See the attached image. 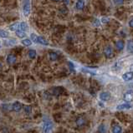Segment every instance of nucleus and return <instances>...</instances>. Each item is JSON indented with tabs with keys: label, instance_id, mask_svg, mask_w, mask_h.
Returning <instances> with one entry per match:
<instances>
[{
	"label": "nucleus",
	"instance_id": "obj_1",
	"mask_svg": "<svg viewBox=\"0 0 133 133\" xmlns=\"http://www.w3.org/2000/svg\"><path fill=\"white\" fill-rule=\"evenodd\" d=\"M31 8H30V1H24L23 5V13L25 17H28L30 14Z\"/></svg>",
	"mask_w": 133,
	"mask_h": 133
},
{
	"label": "nucleus",
	"instance_id": "obj_2",
	"mask_svg": "<svg viewBox=\"0 0 133 133\" xmlns=\"http://www.w3.org/2000/svg\"><path fill=\"white\" fill-rule=\"evenodd\" d=\"M44 125H45V126H44L45 133H52L53 125H52V123L49 121V120H45Z\"/></svg>",
	"mask_w": 133,
	"mask_h": 133
},
{
	"label": "nucleus",
	"instance_id": "obj_3",
	"mask_svg": "<svg viewBox=\"0 0 133 133\" xmlns=\"http://www.w3.org/2000/svg\"><path fill=\"white\" fill-rule=\"evenodd\" d=\"M104 54L106 58H111L114 57V52L111 47H105L104 48Z\"/></svg>",
	"mask_w": 133,
	"mask_h": 133
},
{
	"label": "nucleus",
	"instance_id": "obj_4",
	"mask_svg": "<svg viewBox=\"0 0 133 133\" xmlns=\"http://www.w3.org/2000/svg\"><path fill=\"white\" fill-rule=\"evenodd\" d=\"M124 100L126 102H130L133 101V91L129 90L124 94Z\"/></svg>",
	"mask_w": 133,
	"mask_h": 133
},
{
	"label": "nucleus",
	"instance_id": "obj_5",
	"mask_svg": "<svg viewBox=\"0 0 133 133\" xmlns=\"http://www.w3.org/2000/svg\"><path fill=\"white\" fill-rule=\"evenodd\" d=\"M131 108V105L129 104V103H123V104H120L116 106V109L118 111H122V110H127Z\"/></svg>",
	"mask_w": 133,
	"mask_h": 133
},
{
	"label": "nucleus",
	"instance_id": "obj_6",
	"mask_svg": "<svg viewBox=\"0 0 133 133\" xmlns=\"http://www.w3.org/2000/svg\"><path fill=\"white\" fill-rule=\"evenodd\" d=\"M12 109L16 112H20L21 109H22V104L19 102H15L14 104L12 105Z\"/></svg>",
	"mask_w": 133,
	"mask_h": 133
},
{
	"label": "nucleus",
	"instance_id": "obj_7",
	"mask_svg": "<svg viewBox=\"0 0 133 133\" xmlns=\"http://www.w3.org/2000/svg\"><path fill=\"white\" fill-rule=\"evenodd\" d=\"M100 98L102 101H108V100L111 98V94L107 92H103L100 94Z\"/></svg>",
	"mask_w": 133,
	"mask_h": 133
},
{
	"label": "nucleus",
	"instance_id": "obj_8",
	"mask_svg": "<svg viewBox=\"0 0 133 133\" xmlns=\"http://www.w3.org/2000/svg\"><path fill=\"white\" fill-rule=\"evenodd\" d=\"M122 79L124 80V81H131V79H133V72H129L124 73L122 76Z\"/></svg>",
	"mask_w": 133,
	"mask_h": 133
},
{
	"label": "nucleus",
	"instance_id": "obj_9",
	"mask_svg": "<svg viewBox=\"0 0 133 133\" xmlns=\"http://www.w3.org/2000/svg\"><path fill=\"white\" fill-rule=\"evenodd\" d=\"M124 46H125V42L122 41V40H119L116 42V48H117L118 51H121L124 48Z\"/></svg>",
	"mask_w": 133,
	"mask_h": 133
},
{
	"label": "nucleus",
	"instance_id": "obj_10",
	"mask_svg": "<svg viewBox=\"0 0 133 133\" xmlns=\"http://www.w3.org/2000/svg\"><path fill=\"white\" fill-rule=\"evenodd\" d=\"M16 62V57L13 54H9L7 57V62L8 64H14Z\"/></svg>",
	"mask_w": 133,
	"mask_h": 133
},
{
	"label": "nucleus",
	"instance_id": "obj_11",
	"mask_svg": "<svg viewBox=\"0 0 133 133\" xmlns=\"http://www.w3.org/2000/svg\"><path fill=\"white\" fill-rule=\"evenodd\" d=\"M15 34L17 35V37L19 38H24L26 37V33L20 29H18L17 31H15Z\"/></svg>",
	"mask_w": 133,
	"mask_h": 133
},
{
	"label": "nucleus",
	"instance_id": "obj_12",
	"mask_svg": "<svg viewBox=\"0 0 133 133\" xmlns=\"http://www.w3.org/2000/svg\"><path fill=\"white\" fill-rule=\"evenodd\" d=\"M76 8L78 10H82L85 7V2L84 1H81V0H79V1L76 2V4H75Z\"/></svg>",
	"mask_w": 133,
	"mask_h": 133
},
{
	"label": "nucleus",
	"instance_id": "obj_13",
	"mask_svg": "<svg viewBox=\"0 0 133 133\" xmlns=\"http://www.w3.org/2000/svg\"><path fill=\"white\" fill-rule=\"evenodd\" d=\"M19 29H20V30H22V31L25 32V31H27V30L29 29V26H28V24L25 22H22V23H19Z\"/></svg>",
	"mask_w": 133,
	"mask_h": 133
},
{
	"label": "nucleus",
	"instance_id": "obj_14",
	"mask_svg": "<svg viewBox=\"0 0 133 133\" xmlns=\"http://www.w3.org/2000/svg\"><path fill=\"white\" fill-rule=\"evenodd\" d=\"M38 42L40 43L42 45H49V42L44 38V37H41V36L38 37Z\"/></svg>",
	"mask_w": 133,
	"mask_h": 133
},
{
	"label": "nucleus",
	"instance_id": "obj_15",
	"mask_svg": "<svg viewBox=\"0 0 133 133\" xmlns=\"http://www.w3.org/2000/svg\"><path fill=\"white\" fill-rule=\"evenodd\" d=\"M75 123H76V125H77L78 126H82L85 125V120L83 118V117H78L77 119H76Z\"/></svg>",
	"mask_w": 133,
	"mask_h": 133
},
{
	"label": "nucleus",
	"instance_id": "obj_16",
	"mask_svg": "<svg viewBox=\"0 0 133 133\" xmlns=\"http://www.w3.org/2000/svg\"><path fill=\"white\" fill-rule=\"evenodd\" d=\"M112 133H121V127L118 125L112 126Z\"/></svg>",
	"mask_w": 133,
	"mask_h": 133
},
{
	"label": "nucleus",
	"instance_id": "obj_17",
	"mask_svg": "<svg viewBox=\"0 0 133 133\" xmlns=\"http://www.w3.org/2000/svg\"><path fill=\"white\" fill-rule=\"evenodd\" d=\"M127 51L131 53H133V41L129 40L127 42Z\"/></svg>",
	"mask_w": 133,
	"mask_h": 133
},
{
	"label": "nucleus",
	"instance_id": "obj_18",
	"mask_svg": "<svg viewBox=\"0 0 133 133\" xmlns=\"http://www.w3.org/2000/svg\"><path fill=\"white\" fill-rule=\"evenodd\" d=\"M61 91H62V89L60 87H55L52 89V93L55 96H59L61 93Z\"/></svg>",
	"mask_w": 133,
	"mask_h": 133
},
{
	"label": "nucleus",
	"instance_id": "obj_19",
	"mask_svg": "<svg viewBox=\"0 0 133 133\" xmlns=\"http://www.w3.org/2000/svg\"><path fill=\"white\" fill-rule=\"evenodd\" d=\"M49 58L52 61H55V60L58 59V54L55 52H49Z\"/></svg>",
	"mask_w": 133,
	"mask_h": 133
},
{
	"label": "nucleus",
	"instance_id": "obj_20",
	"mask_svg": "<svg viewBox=\"0 0 133 133\" xmlns=\"http://www.w3.org/2000/svg\"><path fill=\"white\" fill-rule=\"evenodd\" d=\"M9 36V33L6 31V30H4V29H0V37L1 38H8V37Z\"/></svg>",
	"mask_w": 133,
	"mask_h": 133
},
{
	"label": "nucleus",
	"instance_id": "obj_21",
	"mask_svg": "<svg viewBox=\"0 0 133 133\" xmlns=\"http://www.w3.org/2000/svg\"><path fill=\"white\" fill-rule=\"evenodd\" d=\"M19 23H14V24L10 25V27H9V28H10L11 31H17V30L19 29Z\"/></svg>",
	"mask_w": 133,
	"mask_h": 133
},
{
	"label": "nucleus",
	"instance_id": "obj_22",
	"mask_svg": "<svg viewBox=\"0 0 133 133\" xmlns=\"http://www.w3.org/2000/svg\"><path fill=\"white\" fill-rule=\"evenodd\" d=\"M21 43L24 46H26V47H28V46H30L32 44V42H31V40L30 39H24V40H22V42Z\"/></svg>",
	"mask_w": 133,
	"mask_h": 133
},
{
	"label": "nucleus",
	"instance_id": "obj_23",
	"mask_svg": "<svg viewBox=\"0 0 133 133\" xmlns=\"http://www.w3.org/2000/svg\"><path fill=\"white\" fill-rule=\"evenodd\" d=\"M29 58L34 59L36 57V51L35 50H34V49L29 50Z\"/></svg>",
	"mask_w": 133,
	"mask_h": 133
},
{
	"label": "nucleus",
	"instance_id": "obj_24",
	"mask_svg": "<svg viewBox=\"0 0 133 133\" xmlns=\"http://www.w3.org/2000/svg\"><path fill=\"white\" fill-rule=\"evenodd\" d=\"M98 131L101 132V133H105L106 131V128H105V126L104 124H101V126H99L98 128Z\"/></svg>",
	"mask_w": 133,
	"mask_h": 133
},
{
	"label": "nucleus",
	"instance_id": "obj_25",
	"mask_svg": "<svg viewBox=\"0 0 133 133\" xmlns=\"http://www.w3.org/2000/svg\"><path fill=\"white\" fill-rule=\"evenodd\" d=\"M24 112L26 114H30L32 112V107L30 106H24Z\"/></svg>",
	"mask_w": 133,
	"mask_h": 133
},
{
	"label": "nucleus",
	"instance_id": "obj_26",
	"mask_svg": "<svg viewBox=\"0 0 133 133\" xmlns=\"http://www.w3.org/2000/svg\"><path fill=\"white\" fill-rule=\"evenodd\" d=\"M38 37L36 34H34V33H32V34L30 35V38L31 39L33 40V42H38Z\"/></svg>",
	"mask_w": 133,
	"mask_h": 133
},
{
	"label": "nucleus",
	"instance_id": "obj_27",
	"mask_svg": "<svg viewBox=\"0 0 133 133\" xmlns=\"http://www.w3.org/2000/svg\"><path fill=\"white\" fill-rule=\"evenodd\" d=\"M82 71L85 72V73H90V74H91V75H96V72H95L91 71V70H88V69H86V68H83Z\"/></svg>",
	"mask_w": 133,
	"mask_h": 133
},
{
	"label": "nucleus",
	"instance_id": "obj_28",
	"mask_svg": "<svg viewBox=\"0 0 133 133\" xmlns=\"http://www.w3.org/2000/svg\"><path fill=\"white\" fill-rule=\"evenodd\" d=\"M68 66H69V70H70V72H75V66H74V64H73L71 62H68Z\"/></svg>",
	"mask_w": 133,
	"mask_h": 133
},
{
	"label": "nucleus",
	"instance_id": "obj_29",
	"mask_svg": "<svg viewBox=\"0 0 133 133\" xmlns=\"http://www.w3.org/2000/svg\"><path fill=\"white\" fill-rule=\"evenodd\" d=\"M16 40H9V41H8V42H5V44H7L8 46H12L13 44H16Z\"/></svg>",
	"mask_w": 133,
	"mask_h": 133
},
{
	"label": "nucleus",
	"instance_id": "obj_30",
	"mask_svg": "<svg viewBox=\"0 0 133 133\" xmlns=\"http://www.w3.org/2000/svg\"><path fill=\"white\" fill-rule=\"evenodd\" d=\"M109 21H110V18H106V17H104V18H101V23H109Z\"/></svg>",
	"mask_w": 133,
	"mask_h": 133
},
{
	"label": "nucleus",
	"instance_id": "obj_31",
	"mask_svg": "<svg viewBox=\"0 0 133 133\" xmlns=\"http://www.w3.org/2000/svg\"><path fill=\"white\" fill-rule=\"evenodd\" d=\"M93 25L95 26V27H99L100 26V21L97 18H95L94 21H93Z\"/></svg>",
	"mask_w": 133,
	"mask_h": 133
},
{
	"label": "nucleus",
	"instance_id": "obj_32",
	"mask_svg": "<svg viewBox=\"0 0 133 133\" xmlns=\"http://www.w3.org/2000/svg\"><path fill=\"white\" fill-rule=\"evenodd\" d=\"M60 12H62V13H64V14H65V13H68V10L66 8H63L60 9Z\"/></svg>",
	"mask_w": 133,
	"mask_h": 133
},
{
	"label": "nucleus",
	"instance_id": "obj_33",
	"mask_svg": "<svg viewBox=\"0 0 133 133\" xmlns=\"http://www.w3.org/2000/svg\"><path fill=\"white\" fill-rule=\"evenodd\" d=\"M129 26L131 27V28H133V18L130 20V22H129Z\"/></svg>",
	"mask_w": 133,
	"mask_h": 133
},
{
	"label": "nucleus",
	"instance_id": "obj_34",
	"mask_svg": "<svg viewBox=\"0 0 133 133\" xmlns=\"http://www.w3.org/2000/svg\"><path fill=\"white\" fill-rule=\"evenodd\" d=\"M114 3H117V4H122L123 1H114Z\"/></svg>",
	"mask_w": 133,
	"mask_h": 133
},
{
	"label": "nucleus",
	"instance_id": "obj_35",
	"mask_svg": "<svg viewBox=\"0 0 133 133\" xmlns=\"http://www.w3.org/2000/svg\"><path fill=\"white\" fill-rule=\"evenodd\" d=\"M130 70H131V72H133V64H131V66H130Z\"/></svg>",
	"mask_w": 133,
	"mask_h": 133
},
{
	"label": "nucleus",
	"instance_id": "obj_36",
	"mask_svg": "<svg viewBox=\"0 0 133 133\" xmlns=\"http://www.w3.org/2000/svg\"><path fill=\"white\" fill-rule=\"evenodd\" d=\"M99 105H100V106H101V107H104V105H103V103H101V102H100V103H99Z\"/></svg>",
	"mask_w": 133,
	"mask_h": 133
},
{
	"label": "nucleus",
	"instance_id": "obj_37",
	"mask_svg": "<svg viewBox=\"0 0 133 133\" xmlns=\"http://www.w3.org/2000/svg\"><path fill=\"white\" fill-rule=\"evenodd\" d=\"M63 3H65V4H69V1H64Z\"/></svg>",
	"mask_w": 133,
	"mask_h": 133
},
{
	"label": "nucleus",
	"instance_id": "obj_38",
	"mask_svg": "<svg viewBox=\"0 0 133 133\" xmlns=\"http://www.w3.org/2000/svg\"><path fill=\"white\" fill-rule=\"evenodd\" d=\"M0 48H1V42H0Z\"/></svg>",
	"mask_w": 133,
	"mask_h": 133
}]
</instances>
